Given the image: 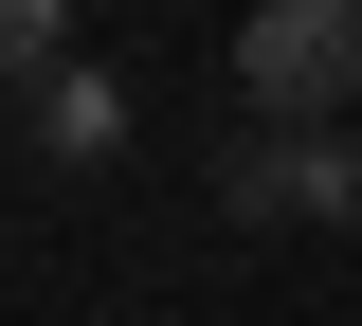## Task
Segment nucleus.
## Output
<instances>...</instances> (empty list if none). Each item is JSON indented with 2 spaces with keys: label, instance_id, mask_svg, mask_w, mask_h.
I'll list each match as a JSON object with an SVG mask.
<instances>
[{
  "label": "nucleus",
  "instance_id": "4",
  "mask_svg": "<svg viewBox=\"0 0 362 326\" xmlns=\"http://www.w3.org/2000/svg\"><path fill=\"white\" fill-rule=\"evenodd\" d=\"M54 37H73V0H0V73H73Z\"/></svg>",
  "mask_w": 362,
  "mask_h": 326
},
{
  "label": "nucleus",
  "instance_id": "3",
  "mask_svg": "<svg viewBox=\"0 0 362 326\" xmlns=\"http://www.w3.org/2000/svg\"><path fill=\"white\" fill-rule=\"evenodd\" d=\"M37 145H54V163H109V145H127V91H109V73H54V91H37Z\"/></svg>",
  "mask_w": 362,
  "mask_h": 326
},
{
  "label": "nucleus",
  "instance_id": "2",
  "mask_svg": "<svg viewBox=\"0 0 362 326\" xmlns=\"http://www.w3.org/2000/svg\"><path fill=\"white\" fill-rule=\"evenodd\" d=\"M235 199H254V218H362V145H326V127L235 145Z\"/></svg>",
  "mask_w": 362,
  "mask_h": 326
},
{
  "label": "nucleus",
  "instance_id": "1",
  "mask_svg": "<svg viewBox=\"0 0 362 326\" xmlns=\"http://www.w3.org/2000/svg\"><path fill=\"white\" fill-rule=\"evenodd\" d=\"M235 91H254L272 127H326V109L362 91V0H254V18H235Z\"/></svg>",
  "mask_w": 362,
  "mask_h": 326
}]
</instances>
